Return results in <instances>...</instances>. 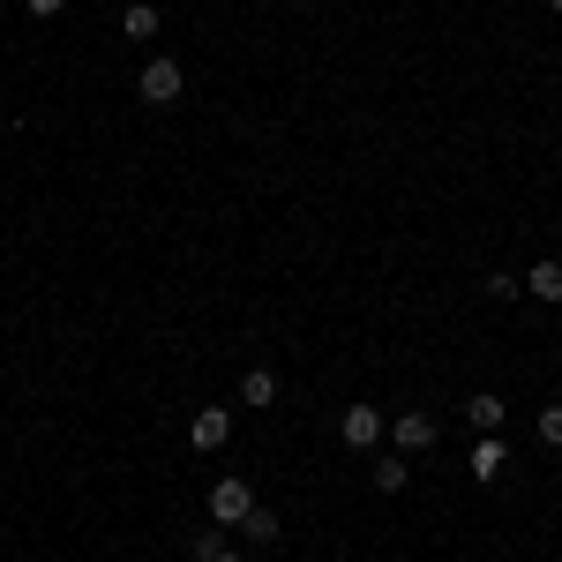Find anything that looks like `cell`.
<instances>
[{
	"mask_svg": "<svg viewBox=\"0 0 562 562\" xmlns=\"http://www.w3.org/2000/svg\"><path fill=\"white\" fill-rule=\"evenodd\" d=\"M338 442H346V450H375V442H383V405H346Z\"/></svg>",
	"mask_w": 562,
	"mask_h": 562,
	"instance_id": "cell-2",
	"label": "cell"
},
{
	"mask_svg": "<svg viewBox=\"0 0 562 562\" xmlns=\"http://www.w3.org/2000/svg\"><path fill=\"white\" fill-rule=\"evenodd\" d=\"M435 413H397V420H390V442H397V450H405V458H420V450H435Z\"/></svg>",
	"mask_w": 562,
	"mask_h": 562,
	"instance_id": "cell-5",
	"label": "cell"
},
{
	"mask_svg": "<svg viewBox=\"0 0 562 562\" xmlns=\"http://www.w3.org/2000/svg\"><path fill=\"white\" fill-rule=\"evenodd\" d=\"M525 293L548 301V307H562V262H532V270H525Z\"/></svg>",
	"mask_w": 562,
	"mask_h": 562,
	"instance_id": "cell-8",
	"label": "cell"
},
{
	"mask_svg": "<svg viewBox=\"0 0 562 562\" xmlns=\"http://www.w3.org/2000/svg\"><path fill=\"white\" fill-rule=\"evenodd\" d=\"M180 90H188V76H180V60H166V53H150V60H143V76H135V98H143V105H180Z\"/></svg>",
	"mask_w": 562,
	"mask_h": 562,
	"instance_id": "cell-1",
	"label": "cell"
},
{
	"mask_svg": "<svg viewBox=\"0 0 562 562\" xmlns=\"http://www.w3.org/2000/svg\"><path fill=\"white\" fill-rule=\"evenodd\" d=\"M405 480H413L405 450H397V458H375V495H405Z\"/></svg>",
	"mask_w": 562,
	"mask_h": 562,
	"instance_id": "cell-11",
	"label": "cell"
},
{
	"mask_svg": "<svg viewBox=\"0 0 562 562\" xmlns=\"http://www.w3.org/2000/svg\"><path fill=\"white\" fill-rule=\"evenodd\" d=\"M293 8H307V0H293Z\"/></svg>",
	"mask_w": 562,
	"mask_h": 562,
	"instance_id": "cell-18",
	"label": "cell"
},
{
	"mask_svg": "<svg viewBox=\"0 0 562 562\" xmlns=\"http://www.w3.org/2000/svg\"><path fill=\"white\" fill-rule=\"evenodd\" d=\"M518 293H525V278H510V270H495V278H487V301H503V307H510Z\"/></svg>",
	"mask_w": 562,
	"mask_h": 562,
	"instance_id": "cell-15",
	"label": "cell"
},
{
	"mask_svg": "<svg viewBox=\"0 0 562 562\" xmlns=\"http://www.w3.org/2000/svg\"><path fill=\"white\" fill-rule=\"evenodd\" d=\"M188 442H195L203 458H211V450H225V442H233V413H225V405H203V413L188 420Z\"/></svg>",
	"mask_w": 562,
	"mask_h": 562,
	"instance_id": "cell-4",
	"label": "cell"
},
{
	"mask_svg": "<svg viewBox=\"0 0 562 562\" xmlns=\"http://www.w3.org/2000/svg\"><path fill=\"white\" fill-rule=\"evenodd\" d=\"M60 8H68V0H23V15H38V23H53Z\"/></svg>",
	"mask_w": 562,
	"mask_h": 562,
	"instance_id": "cell-16",
	"label": "cell"
},
{
	"mask_svg": "<svg viewBox=\"0 0 562 562\" xmlns=\"http://www.w3.org/2000/svg\"><path fill=\"white\" fill-rule=\"evenodd\" d=\"M548 15H562V0H548Z\"/></svg>",
	"mask_w": 562,
	"mask_h": 562,
	"instance_id": "cell-17",
	"label": "cell"
},
{
	"mask_svg": "<svg viewBox=\"0 0 562 562\" xmlns=\"http://www.w3.org/2000/svg\"><path fill=\"white\" fill-rule=\"evenodd\" d=\"M240 532H248L256 548H278V532H285V525H278V518H270V510H262V503H256V510L240 518Z\"/></svg>",
	"mask_w": 562,
	"mask_h": 562,
	"instance_id": "cell-13",
	"label": "cell"
},
{
	"mask_svg": "<svg viewBox=\"0 0 562 562\" xmlns=\"http://www.w3.org/2000/svg\"><path fill=\"white\" fill-rule=\"evenodd\" d=\"M465 420H473L480 435H503V397H495V390H473V397H465Z\"/></svg>",
	"mask_w": 562,
	"mask_h": 562,
	"instance_id": "cell-9",
	"label": "cell"
},
{
	"mask_svg": "<svg viewBox=\"0 0 562 562\" xmlns=\"http://www.w3.org/2000/svg\"><path fill=\"white\" fill-rule=\"evenodd\" d=\"M121 31H128L135 45H150V38H158V31H166V15H158L150 0H128V8H121Z\"/></svg>",
	"mask_w": 562,
	"mask_h": 562,
	"instance_id": "cell-7",
	"label": "cell"
},
{
	"mask_svg": "<svg viewBox=\"0 0 562 562\" xmlns=\"http://www.w3.org/2000/svg\"><path fill=\"white\" fill-rule=\"evenodd\" d=\"M532 435H540L548 450H562V397H555V405H540V420H532Z\"/></svg>",
	"mask_w": 562,
	"mask_h": 562,
	"instance_id": "cell-14",
	"label": "cell"
},
{
	"mask_svg": "<svg viewBox=\"0 0 562 562\" xmlns=\"http://www.w3.org/2000/svg\"><path fill=\"white\" fill-rule=\"evenodd\" d=\"M248 510H256V487L248 480H217L211 487V525H240Z\"/></svg>",
	"mask_w": 562,
	"mask_h": 562,
	"instance_id": "cell-3",
	"label": "cell"
},
{
	"mask_svg": "<svg viewBox=\"0 0 562 562\" xmlns=\"http://www.w3.org/2000/svg\"><path fill=\"white\" fill-rule=\"evenodd\" d=\"M465 473H473L480 487H487V480H503V473H510V450H503V435H480V442H473V465H465Z\"/></svg>",
	"mask_w": 562,
	"mask_h": 562,
	"instance_id": "cell-6",
	"label": "cell"
},
{
	"mask_svg": "<svg viewBox=\"0 0 562 562\" xmlns=\"http://www.w3.org/2000/svg\"><path fill=\"white\" fill-rule=\"evenodd\" d=\"M240 405L270 413V405H278V375H270V368H248V375H240Z\"/></svg>",
	"mask_w": 562,
	"mask_h": 562,
	"instance_id": "cell-10",
	"label": "cell"
},
{
	"mask_svg": "<svg viewBox=\"0 0 562 562\" xmlns=\"http://www.w3.org/2000/svg\"><path fill=\"white\" fill-rule=\"evenodd\" d=\"M195 562H248V555H240V548H225V532H217V525H203V532H195Z\"/></svg>",
	"mask_w": 562,
	"mask_h": 562,
	"instance_id": "cell-12",
	"label": "cell"
}]
</instances>
